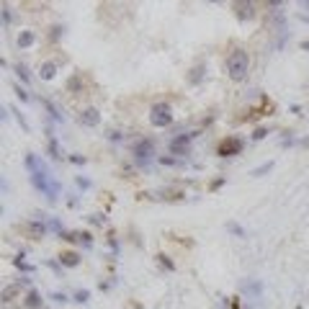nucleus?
<instances>
[{
    "label": "nucleus",
    "instance_id": "20e7f679",
    "mask_svg": "<svg viewBox=\"0 0 309 309\" xmlns=\"http://www.w3.org/2000/svg\"><path fill=\"white\" fill-rule=\"evenodd\" d=\"M134 157H137V163H147V160L152 157V139H142V142H137V147H134Z\"/></svg>",
    "mask_w": 309,
    "mask_h": 309
},
{
    "label": "nucleus",
    "instance_id": "423d86ee",
    "mask_svg": "<svg viewBox=\"0 0 309 309\" xmlns=\"http://www.w3.org/2000/svg\"><path fill=\"white\" fill-rule=\"evenodd\" d=\"M188 142H191V137H188V134L175 137V139L170 142V152H173V155H186V152H188Z\"/></svg>",
    "mask_w": 309,
    "mask_h": 309
},
{
    "label": "nucleus",
    "instance_id": "0eeeda50",
    "mask_svg": "<svg viewBox=\"0 0 309 309\" xmlns=\"http://www.w3.org/2000/svg\"><path fill=\"white\" fill-rule=\"evenodd\" d=\"M240 150H242V142L240 139H227V142H222V147H219V155H237Z\"/></svg>",
    "mask_w": 309,
    "mask_h": 309
},
{
    "label": "nucleus",
    "instance_id": "b1692460",
    "mask_svg": "<svg viewBox=\"0 0 309 309\" xmlns=\"http://www.w3.org/2000/svg\"><path fill=\"white\" fill-rule=\"evenodd\" d=\"M302 47H304V49H309V41H304V44H302Z\"/></svg>",
    "mask_w": 309,
    "mask_h": 309
},
{
    "label": "nucleus",
    "instance_id": "1a4fd4ad",
    "mask_svg": "<svg viewBox=\"0 0 309 309\" xmlns=\"http://www.w3.org/2000/svg\"><path fill=\"white\" fill-rule=\"evenodd\" d=\"M39 75H41L44 80H52V77L57 75V65H54V62H44V65L39 67Z\"/></svg>",
    "mask_w": 309,
    "mask_h": 309
},
{
    "label": "nucleus",
    "instance_id": "9d476101",
    "mask_svg": "<svg viewBox=\"0 0 309 309\" xmlns=\"http://www.w3.org/2000/svg\"><path fill=\"white\" fill-rule=\"evenodd\" d=\"M18 289H21V286H5V289H3V302H10V299H13V296L18 294Z\"/></svg>",
    "mask_w": 309,
    "mask_h": 309
},
{
    "label": "nucleus",
    "instance_id": "7ed1b4c3",
    "mask_svg": "<svg viewBox=\"0 0 309 309\" xmlns=\"http://www.w3.org/2000/svg\"><path fill=\"white\" fill-rule=\"evenodd\" d=\"M173 121V111H170L168 103H155L150 108V124L152 127H168Z\"/></svg>",
    "mask_w": 309,
    "mask_h": 309
},
{
    "label": "nucleus",
    "instance_id": "f03ea898",
    "mask_svg": "<svg viewBox=\"0 0 309 309\" xmlns=\"http://www.w3.org/2000/svg\"><path fill=\"white\" fill-rule=\"evenodd\" d=\"M250 70V57L242 49H235L230 57H227V72H230L232 80H245Z\"/></svg>",
    "mask_w": 309,
    "mask_h": 309
},
{
    "label": "nucleus",
    "instance_id": "6ab92c4d",
    "mask_svg": "<svg viewBox=\"0 0 309 309\" xmlns=\"http://www.w3.org/2000/svg\"><path fill=\"white\" fill-rule=\"evenodd\" d=\"M16 93H18L21 101H29V96H26V90H24V88H18V85H16Z\"/></svg>",
    "mask_w": 309,
    "mask_h": 309
},
{
    "label": "nucleus",
    "instance_id": "f3484780",
    "mask_svg": "<svg viewBox=\"0 0 309 309\" xmlns=\"http://www.w3.org/2000/svg\"><path fill=\"white\" fill-rule=\"evenodd\" d=\"M201 72H204V67H196V70H193V75H191L188 80H191V83H199V80H201Z\"/></svg>",
    "mask_w": 309,
    "mask_h": 309
},
{
    "label": "nucleus",
    "instance_id": "aec40b11",
    "mask_svg": "<svg viewBox=\"0 0 309 309\" xmlns=\"http://www.w3.org/2000/svg\"><path fill=\"white\" fill-rule=\"evenodd\" d=\"M160 260H163V266H165V268H170V271H173V268H175V266H173V263H170V260H168V255H160Z\"/></svg>",
    "mask_w": 309,
    "mask_h": 309
},
{
    "label": "nucleus",
    "instance_id": "a211bd4d",
    "mask_svg": "<svg viewBox=\"0 0 309 309\" xmlns=\"http://www.w3.org/2000/svg\"><path fill=\"white\" fill-rule=\"evenodd\" d=\"M271 168H273V163H266V165H260V168L255 170V173H253V175H263V173H268V170H271Z\"/></svg>",
    "mask_w": 309,
    "mask_h": 309
},
{
    "label": "nucleus",
    "instance_id": "dca6fc26",
    "mask_svg": "<svg viewBox=\"0 0 309 309\" xmlns=\"http://www.w3.org/2000/svg\"><path fill=\"white\" fill-rule=\"evenodd\" d=\"M44 106H47V108H49V113H52V116H54L57 121H62V116H60V113H57V108L52 106V103H49V101H44Z\"/></svg>",
    "mask_w": 309,
    "mask_h": 309
},
{
    "label": "nucleus",
    "instance_id": "5701e85b",
    "mask_svg": "<svg viewBox=\"0 0 309 309\" xmlns=\"http://www.w3.org/2000/svg\"><path fill=\"white\" fill-rule=\"evenodd\" d=\"M253 137H255V139H263V137H266V129H258Z\"/></svg>",
    "mask_w": 309,
    "mask_h": 309
},
{
    "label": "nucleus",
    "instance_id": "39448f33",
    "mask_svg": "<svg viewBox=\"0 0 309 309\" xmlns=\"http://www.w3.org/2000/svg\"><path fill=\"white\" fill-rule=\"evenodd\" d=\"M80 124H83V127H98V124H101L98 108H83V111H80Z\"/></svg>",
    "mask_w": 309,
    "mask_h": 309
},
{
    "label": "nucleus",
    "instance_id": "f8f14e48",
    "mask_svg": "<svg viewBox=\"0 0 309 309\" xmlns=\"http://www.w3.org/2000/svg\"><path fill=\"white\" fill-rule=\"evenodd\" d=\"M29 230H31L34 235H44V232H47V227L39 224V222H34V224H29Z\"/></svg>",
    "mask_w": 309,
    "mask_h": 309
},
{
    "label": "nucleus",
    "instance_id": "412c9836",
    "mask_svg": "<svg viewBox=\"0 0 309 309\" xmlns=\"http://www.w3.org/2000/svg\"><path fill=\"white\" fill-rule=\"evenodd\" d=\"M88 296H90L88 291H80V294L75 296V299H77V302H88Z\"/></svg>",
    "mask_w": 309,
    "mask_h": 309
},
{
    "label": "nucleus",
    "instance_id": "4be33fe9",
    "mask_svg": "<svg viewBox=\"0 0 309 309\" xmlns=\"http://www.w3.org/2000/svg\"><path fill=\"white\" fill-rule=\"evenodd\" d=\"M230 230H232L235 235H240V237H245V232H242V230H240V227H237V224H230Z\"/></svg>",
    "mask_w": 309,
    "mask_h": 309
},
{
    "label": "nucleus",
    "instance_id": "4468645a",
    "mask_svg": "<svg viewBox=\"0 0 309 309\" xmlns=\"http://www.w3.org/2000/svg\"><path fill=\"white\" fill-rule=\"evenodd\" d=\"M16 72H18V77L24 80V83H29V72H26V67H24V65H18V67H16Z\"/></svg>",
    "mask_w": 309,
    "mask_h": 309
},
{
    "label": "nucleus",
    "instance_id": "ddd939ff",
    "mask_svg": "<svg viewBox=\"0 0 309 309\" xmlns=\"http://www.w3.org/2000/svg\"><path fill=\"white\" fill-rule=\"evenodd\" d=\"M49 152H52V157H57V160L62 157V152H60V147H57V142H54V139H49Z\"/></svg>",
    "mask_w": 309,
    "mask_h": 309
},
{
    "label": "nucleus",
    "instance_id": "6e6552de",
    "mask_svg": "<svg viewBox=\"0 0 309 309\" xmlns=\"http://www.w3.org/2000/svg\"><path fill=\"white\" fill-rule=\"evenodd\" d=\"M34 41H36V34H34V31H21V34H18V47H21V49L31 47Z\"/></svg>",
    "mask_w": 309,
    "mask_h": 309
},
{
    "label": "nucleus",
    "instance_id": "f257e3e1",
    "mask_svg": "<svg viewBox=\"0 0 309 309\" xmlns=\"http://www.w3.org/2000/svg\"><path fill=\"white\" fill-rule=\"evenodd\" d=\"M26 165L31 168V180H34V186H36L39 191H44L49 199H57V183H54V180H49L47 168H44V165H39V168H36V157H34V155H29V157H26Z\"/></svg>",
    "mask_w": 309,
    "mask_h": 309
},
{
    "label": "nucleus",
    "instance_id": "9b49d317",
    "mask_svg": "<svg viewBox=\"0 0 309 309\" xmlns=\"http://www.w3.org/2000/svg\"><path fill=\"white\" fill-rule=\"evenodd\" d=\"M62 263L72 268V266H77V255H75V253H65V255H62Z\"/></svg>",
    "mask_w": 309,
    "mask_h": 309
},
{
    "label": "nucleus",
    "instance_id": "2eb2a0df",
    "mask_svg": "<svg viewBox=\"0 0 309 309\" xmlns=\"http://www.w3.org/2000/svg\"><path fill=\"white\" fill-rule=\"evenodd\" d=\"M26 304H29V307H39V294H36V291H31V294H29V302H26Z\"/></svg>",
    "mask_w": 309,
    "mask_h": 309
}]
</instances>
